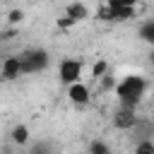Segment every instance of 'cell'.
<instances>
[{
  "label": "cell",
  "mask_w": 154,
  "mask_h": 154,
  "mask_svg": "<svg viewBox=\"0 0 154 154\" xmlns=\"http://www.w3.org/2000/svg\"><path fill=\"white\" fill-rule=\"evenodd\" d=\"M87 14H89V10H87L82 2H72V5L67 7V17H72L75 22H79V19H87Z\"/></svg>",
  "instance_id": "obj_7"
},
{
  "label": "cell",
  "mask_w": 154,
  "mask_h": 154,
  "mask_svg": "<svg viewBox=\"0 0 154 154\" xmlns=\"http://www.w3.org/2000/svg\"><path fill=\"white\" fill-rule=\"evenodd\" d=\"M70 89H67V96H70V101L72 103H77V106H82V103H87L89 101V87L87 84H82L79 79L77 82H72V84H67Z\"/></svg>",
  "instance_id": "obj_5"
},
{
  "label": "cell",
  "mask_w": 154,
  "mask_h": 154,
  "mask_svg": "<svg viewBox=\"0 0 154 154\" xmlns=\"http://www.w3.org/2000/svg\"><path fill=\"white\" fill-rule=\"evenodd\" d=\"M17 60H19L22 75H29V72H38V70H43V67L48 65V53H46L43 48H34V51L22 53Z\"/></svg>",
  "instance_id": "obj_2"
},
{
  "label": "cell",
  "mask_w": 154,
  "mask_h": 154,
  "mask_svg": "<svg viewBox=\"0 0 154 154\" xmlns=\"http://www.w3.org/2000/svg\"><path fill=\"white\" fill-rule=\"evenodd\" d=\"M113 125L118 128V130H130V128H135L137 125V116H135V108H130V106H123L116 116H113Z\"/></svg>",
  "instance_id": "obj_4"
},
{
  "label": "cell",
  "mask_w": 154,
  "mask_h": 154,
  "mask_svg": "<svg viewBox=\"0 0 154 154\" xmlns=\"http://www.w3.org/2000/svg\"><path fill=\"white\" fill-rule=\"evenodd\" d=\"M19 75H22L19 60L17 58H5L2 60V79H17Z\"/></svg>",
  "instance_id": "obj_6"
},
{
  "label": "cell",
  "mask_w": 154,
  "mask_h": 154,
  "mask_svg": "<svg viewBox=\"0 0 154 154\" xmlns=\"http://www.w3.org/2000/svg\"><path fill=\"white\" fill-rule=\"evenodd\" d=\"M147 87H149V84H147L144 77H140V75H128V77L116 87V96H118L120 106H130V108H135V106L142 101Z\"/></svg>",
  "instance_id": "obj_1"
},
{
  "label": "cell",
  "mask_w": 154,
  "mask_h": 154,
  "mask_svg": "<svg viewBox=\"0 0 154 154\" xmlns=\"http://www.w3.org/2000/svg\"><path fill=\"white\" fill-rule=\"evenodd\" d=\"M135 152H137V154H144V152H154V144H152V142H142V144H137V147H135Z\"/></svg>",
  "instance_id": "obj_13"
},
{
  "label": "cell",
  "mask_w": 154,
  "mask_h": 154,
  "mask_svg": "<svg viewBox=\"0 0 154 154\" xmlns=\"http://www.w3.org/2000/svg\"><path fill=\"white\" fill-rule=\"evenodd\" d=\"M94 154H108V147L103 144V142H91V147H89Z\"/></svg>",
  "instance_id": "obj_12"
},
{
  "label": "cell",
  "mask_w": 154,
  "mask_h": 154,
  "mask_svg": "<svg viewBox=\"0 0 154 154\" xmlns=\"http://www.w3.org/2000/svg\"><path fill=\"white\" fill-rule=\"evenodd\" d=\"M106 70H108V63H106V60H99V63L91 67V75H94V79H99V77H101Z\"/></svg>",
  "instance_id": "obj_10"
},
{
  "label": "cell",
  "mask_w": 154,
  "mask_h": 154,
  "mask_svg": "<svg viewBox=\"0 0 154 154\" xmlns=\"http://www.w3.org/2000/svg\"><path fill=\"white\" fill-rule=\"evenodd\" d=\"M60 82L63 84H72V82H77L79 77H82V63L79 60H72V58H65L63 63H60Z\"/></svg>",
  "instance_id": "obj_3"
},
{
  "label": "cell",
  "mask_w": 154,
  "mask_h": 154,
  "mask_svg": "<svg viewBox=\"0 0 154 154\" xmlns=\"http://www.w3.org/2000/svg\"><path fill=\"white\" fill-rule=\"evenodd\" d=\"M140 36H142V41L152 43L154 41V22H144L142 29H140Z\"/></svg>",
  "instance_id": "obj_9"
},
{
  "label": "cell",
  "mask_w": 154,
  "mask_h": 154,
  "mask_svg": "<svg viewBox=\"0 0 154 154\" xmlns=\"http://www.w3.org/2000/svg\"><path fill=\"white\" fill-rule=\"evenodd\" d=\"M22 19H24V12H22V10H12V12L7 14V22H10V24H19Z\"/></svg>",
  "instance_id": "obj_11"
},
{
  "label": "cell",
  "mask_w": 154,
  "mask_h": 154,
  "mask_svg": "<svg viewBox=\"0 0 154 154\" xmlns=\"http://www.w3.org/2000/svg\"><path fill=\"white\" fill-rule=\"evenodd\" d=\"M12 140H14L17 144H26V142H29V128H26V125L12 128Z\"/></svg>",
  "instance_id": "obj_8"
},
{
  "label": "cell",
  "mask_w": 154,
  "mask_h": 154,
  "mask_svg": "<svg viewBox=\"0 0 154 154\" xmlns=\"http://www.w3.org/2000/svg\"><path fill=\"white\" fill-rule=\"evenodd\" d=\"M72 24H77V22H75L72 17H67V14H65L63 19H58V26H60V29H67V26H72Z\"/></svg>",
  "instance_id": "obj_14"
}]
</instances>
